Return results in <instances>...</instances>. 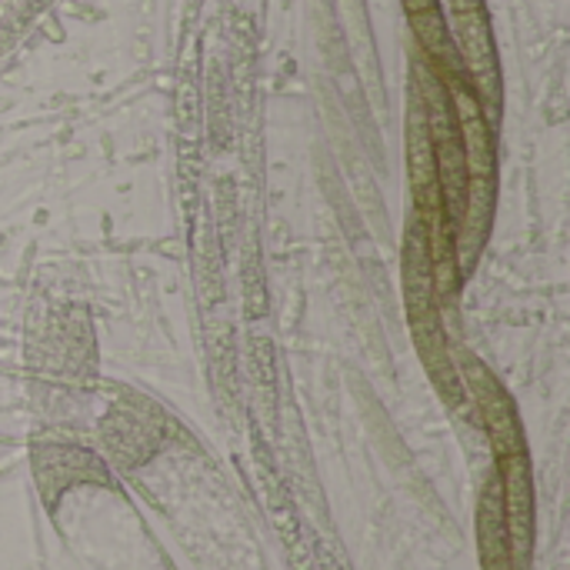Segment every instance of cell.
<instances>
[{
    "instance_id": "cell-1",
    "label": "cell",
    "mask_w": 570,
    "mask_h": 570,
    "mask_svg": "<svg viewBox=\"0 0 570 570\" xmlns=\"http://www.w3.org/2000/svg\"><path fill=\"white\" fill-rule=\"evenodd\" d=\"M448 3V37L454 43V53L461 60L464 80L478 94V100L501 107V73H498V53L491 37V20L484 10V0H444ZM481 104V107H484Z\"/></svg>"
},
{
    "instance_id": "cell-2",
    "label": "cell",
    "mask_w": 570,
    "mask_h": 570,
    "mask_svg": "<svg viewBox=\"0 0 570 570\" xmlns=\"http://www.w3.org/2000/svg\"><path fill=\"white\" fill-rule=\"evenodd\" d=\"M404 7H407V13L414 17V13H424V10L438 7V0H404Z\"/></svg>"
}]
</instances>
